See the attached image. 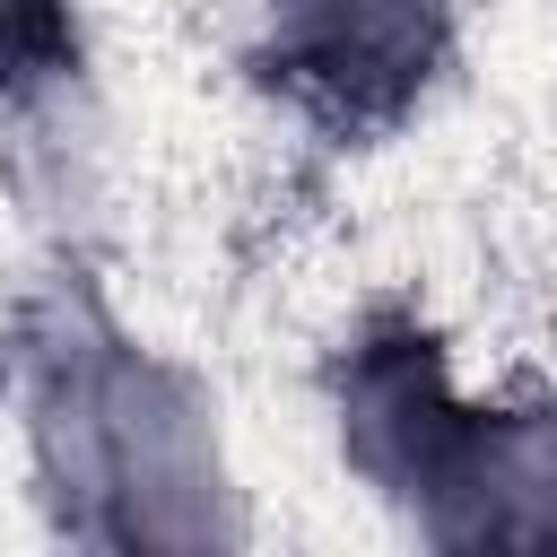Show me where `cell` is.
Masks as SVG:
<instances>
[{
	"label": "cell",
	"mask_w": 557,
	"mask_h": 557,
	"mask_svg": "<svg viewBox=\"0 0 557 557\" xmlns=\"http://www.w3.org/2000/svg\"><path fill=\"white\" fill-rule=\"evenodd\" d=\"M444 0H278V35L305 78L339 96H392L418 78Z\"/></svg>",
	"instance_id": "cell-1"
}]
</instances>
